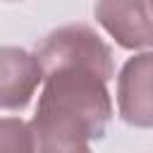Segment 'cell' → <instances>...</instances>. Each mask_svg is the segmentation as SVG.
Listing matches in <instances>:
<instances>
[{
    "label": "cell",
    "instance_id": "6da1fadb",
    "mask_svg": "<svg viewBox=\"0 0 153 153\" xmlns=\"http://www.w3.org/2000/svg\"><path fill=\"white\" fill-rule=\"evenodd\" d=\"M112 120L108 81L91 72H53L43 76L33 124L76 134L86 141L105 136Z\"/></svg>",
    "mask_w": 153,
    "mask_h": 153
},
{
    "label": "cell",
    "instance_id": "7a4b0ae2",
    "mask_svg": "<svg viewBox=\"0 0 153 153\" xmlns=\"http://www.w3.org/2000/svg\"><path fill=\"white\" fill-rule=\"evenodd\" d=\"M33 57L38 60L43 76L69 69L91 72L103 81L115 76L112 48L88 24H65L53 29L36 43Z\"/></svg>",
    "mask_w": 153,
    "mask_h": 153
},
{
    "label": "cell",
    "instance_id": "3957f363",
    "mask_svg": "<svg viewBox=\"0 0 153 153\" xmlns=\"http://www.w3.org/2000/svg\"><path fill=\"white\" fill-rule=\"evenodd\" d=\"M117 112L122 122L153 129V50L129 57L117 74Z\"/></svg>",
    "mask_w": 153,
    "mask_h": 153
},
{
    "label": "cell",
    "instance_id": "277c9868",
    "mask_svg": "<svg viewBox=\"0 0 153 153\" xmlns=\"http://www.w3.org/2000/svg\"><path fill=\"white\" fill-rule=\"evenodd\" d=\"M96 22L127 50H153V2H96Z\"/></svg>",
    "mask_w": 153,
    "mask_h": 153
},
{
    "label": "cell",
    "instance_id": "5b68a950",
    "mask_svg": "<svg viewBox=\"0 0 153 153\" xmlns=\"http://www.w3.org/2000/svg\"><path fill=\"white\" fill-rule=\"evenodd\" d=\"M41 84L43 72L33 53L17 45H0V110H24Z\"/></svg>",
    "mask_w": 153,
    "mask_h": 153
},
{
    "label": "cell",
    "instance_id": "8992f818",
    "mask_svg": "<svg viewBox=\"0 0 153 153\" xmlns=\"http://www.w3.org/2000/svg\"><path fill=\"white\" fill-rule=\"evenodd\" d=\"M29 124L33 131V153H93L91 141L76 134H67V131L50 129V127H38L33 122Z\"/></svg>",
    "mask_w": 153,
    "mask_h": 153
},
{
    "label": "cell",
    "instance_id": "52a82bcc",
    "mask_svg": "<svg viewBox=\"0 0 153 153\" xmlns=\"http://www.w3.org/2000/svg\"><path fill=\"white\" fill-rule=\"evenodd\" d=\"M0 153H33L31 124L22 117H0Z\"/></svg>",
    "mask_w": 153,
    "mask_h": 153
}]
</instances>
